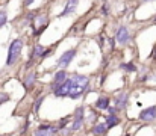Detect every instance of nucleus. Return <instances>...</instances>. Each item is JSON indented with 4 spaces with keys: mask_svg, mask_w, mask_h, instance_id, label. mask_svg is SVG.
Listing matches in <instances>:
<instances>
[{
    "mask_svg": "<svg viewBox=\"0 0 156 136\" xmlns=\"http://www.w3.org/2000/svg\"><path fill=\"white\" fill-rule=\"evenodd\" d=\"M21 50H23V41L21 40H14L11 44H9V50H8V61H6V65H14L20 54H21Z\"/></svg>",
    "mask_w": 156,
    "mask_h": 136,
    "instance_id": "2",
    "label": "nucleus"
},
{
    "mask_svg": "<svg viewBox=\"0 0 156 136\" xmlns=\"http://www.w3.org/2000/svg\"><path fill=\"white\" fill-rule=\"evenodd\" d=\"M58 130H59V129H55L50 124H46V126H40L34 136H53Z\"/></svg>",
    "mask_w": 156,
    "mask_h": 136,
    "instance_id": "9",
    "label": "nucleus"
},
{
    "mask_svg": "<svg viewBox=\"0 0 156 136\" xmlns=\"http://www.w3.org/2000/svg\"><path fill=\"white\" fill-rule=\"evenodd\" d=\"M46 24H47V17H46V15H38V17H35V26H40L41 29H44Z\"/></svg>",
    "mask_w": 156,
    "mask_h": 136,
    "instance_id": "17",
    "label": "nucleus"
},
{
    "mask_svg": "<svg viewBox=\"0 0 156 136\" xmlns=\"http://www.w3.org/2000/svg\"><path fill=\"white\" fill-rule=\"evenodd\" d=\"M109 44H111V50H114V45H115V38H109Z\"/></svg>",
    "mask_w": 156,
    "mask_h": 136,
    "instance_id": "24",
    "label": "nucleus"
},
{
    "mask_svg": "<svg viewBox=\"0 0 156 136\" xmlns=\"http://www.w3.org/2000/svg\"><path fill=\"white\" fill-rule=\"evenodd\" d=\"M143 2H152V0H143Z\"/></svg>",
    "mask_w": 156,
    "mask_h": 136,
    "instance_id": "28",
    "label": "nucleus"
},
{
    "mask_svg": "<svg viewBox=\"0 0 156 136\" xmlns=\"http://www.w3.org/2000/svg\"><path fill=\"white\" fill-rule=\"evenodd\" d=\"M118 123H120V118H118L117 115H109V117L106 118V126H108V129H111V127L117 126Z\"/></svg>",
    "mask_w": 156,
    "mask_h": 136,
    "instance_id": "16",
    "label": "nucleus"
},
{
    "mask_svg": "<svg viewBox=\"0 0 156 136\" xmlns=\"http://www.w3.org/2000/svg\"><path fill=\"white\" fill-rule=\"evenodd\" d=\"M88 83H90V79H88L87 76L74 74V76L71 77V88H70L68 97H70V98H79L85 91L88 89Z\"/></svg>",
    "mask_w": 156,
    "mask_h": 136,
    "instance_id": "1",
    "label": "nucleus"
},
{
    "mask_svg": "<svg viewBox=\"0 0 156 136\" xmlns=\"http://www.w3.org/2000/svg\"><path fill=\"white\" fill-rule=\"evenodd\" d=\"M140 118L143 121H153L156 118V106L152 107H147V109H143L141 113H140Z\"/></svg>",
    "mask_w": 156,
    "mask_h": 136,
    "instance_id": "10",
    "label": "nucleus"
},
{
    "mask_svg": "<svg viewBox=\"0 0 156 136\" xmlns=\"http://www.w3.org/2000/svg\"><path fill=\"white\" fill-rule=\"evenodd\" d=\"M43 101H44V97H40V98L35 101V104H34V110H35V112H38V110H40V106H41V103H43Z\"/></svg>",
    "mask_w": 156,
    "mask_h": 136,
    "instance_id": "20",
    "label": "nucleus"
},
{
    "mask_svg": "<svg viewBox=\"0 0 156 136\" xmlns=\"http://www.w3.org/2000/svg\"><path fill=\"white\" fill-rule=\"evenodd\" d=\"M6 21H8V12L5 9H2L0 11V27H3L6 24Z\"/></svg>",
    "mask_w": 156,
    "mask_h": 136,
    "instance_id": "18",
    "label": "nucleus"
},
{
    "mask_svg": "<svg viewBox=\"0 0 156 136\" xmlns=\"http://www.w3.org/2000/svg\"><path fill=\"white\" fill-rule=\"evenodd\" d=\"M70 88H71V77H68L64 83H61L56 89L53 91V94H55L56 97H59V98H62V97H68Z\"/></svg>",
    "mask_w": 156,
    "mask_h": 136,
    "instance_id": "6",
    "label": "nucleus"
},
{
    "mask_svg": "<svg viewBox=\"0 0 156 136\" xmlns=\"http://www.w3.org/2000/svg\"><path fill=\"white\" fill-rule=\"evenodd\" d=\"M83 121H85V118H83V107H77L76 112H74V121L71 123L70 132H76V130H79V129L83 126Z\"/></svg>",
    "mask_w": 156,
    "mask_h": 136,
    "instance_id": "5",
    "label": "nucleus"
},
{
    "mask_svg": "<svg viewBox=\"0 0 156 136\" xmlns=\"http://www.w3.org/2000/svg\"><path fill=\"white\" fill-rule=\"evenodd\" d=\"M153 56H156V45H155V50H153Z\"/></svg>",
    "mask_w": 156,
    "mask_h": 136,
    "instance_id": "27",
    "label": "nucleus"
},
{
    "mask_svg": "<svg viewBox=\"0 0 156 136\" xmlns=\"http://www.w3.org/2000/svg\"><path fill=\"white\" fill-rule=\"evenodd\" d=\"M120 67H121L123 70L129 71V73H133V71H136V67H135L133 64H121Z\"/></svg>",
    "mask_w": 156,
    "mask_h": 136,
    "instance_id": "19",
    "label": "nucleus"
},
{
    "mask_svg": "<svg viewBox=\"0 0 156 136\" xmlns=\"http://www.w3.org/2000/svg\"><path fill=\"white\" fill-rule=\"evenodd\" d=\"M35 79H37V74H35V71H30V73H27L26 74V77H24V82H23V85H24V88H32L34 85H35Z\"/></svg>",
    "mask_w": 156,
    "mask_h": 136,
    "instance_id": "12",
    "label": "nucleus"
},
{
    "mask_svg": "<svg viewBox=\"0 0 156 136\" xmlns=\"http://www.w3.org/2000/svg\"><path fill=\"white\" fill-rule=\"evenodd\" d=\"M102 14H103V15H108V14H109V8H108V5H103V8H102Z\"/></svg>",
    "mask_w": 156,
    "mask_h": 136,
    "instance_id": "23",
    "label": "nucleus"
},
{
    "mask_svg": "<svg viewBox=\"0 0 156 136\" xmlns=\"http://www.w3.org/2000/svg\"><path fill=\"white\" fill-rule=\"evenodd\" d=\"M115 41L120 45H126L130 41V33H129V29L126 26H120L117 29V33H115Z\"/></svg>",
    "mask_w": 156,
    "mask_h": 136,
    "instance_id": "4",
    "label": "nucleus"
},
{
    "mask_svg": "<svg viewBox=\"0 0 156 136\" xmlns=\"http://www.w3.org/2000/svg\"><path fill=\"white\" fill-rule=\"evenodd\" d=\"M27 18L32 20V18H35V15H34V14H27Z\"/></svg>",
    "mask_w": 156,
    "mask_h": 136,
    "instance_id": "26",
    "label": "nucleus"
},
{
    "mask_svg": "<svg viewBox=\"0 0 156 136\" xmlns=\"http://www.w3.org/2000/svg\"><path fill=\"white\" fill-rule=\"evenodd\" d=\"M44 47L41 44H37L34 47V51H32V56H30V59H35V58H41L43 56V53H44Z\"/></svg>",
    "mask_w": 156,
    "mask_h": 136,
    "instance_id": "15",
    "label": "nucleus"
},
{
    "mask_svg": "<svg viewBox=\"0 0 156 136\" xmlns=\"http://www.w3.org/2000/svg\"><path fill=\"white\" fill-rule=\"evenodd\" d=\"M6 101H9V95L8 94H2L0 95V104L2 103H6Z\"/></svg>",
    "mask_w": 156,
    "mask_h": 136,
    "instance_id": "22",
    "label": "nucleus"
},
{
    "mask_svg": "<svg viewBox=\"0 0 156 136\" xmlns=\"http://www.w3.org/2000/svg\"><path fill=\"white\" fill-rule=\"evenodd\" d=\"M67 79H68V76H67V71L61 68V70H59V71L55 74V77H53V83H52V86H50V89L55 91L56 88H58V86H59V85H61V83H64Z\"/></svg>",
    "mask_w": 156,
    "mask_h": 136,
    "instance_id": "8",
    "label": "nucleus"
},
{
    "mask_svg": "<svg viewBox=\"0 0 156 136\" xmlns=\"http://www.w3.org/2000/svg\"><path fill=\"white\" fill-rule=\"evenodd\" d=\"M76 53H77V51H76L74 48H71V50H68V51L62 53V56L58 59V67H59V68H62V70H65V68L71 64V61L74 59Z\"/></svg>",
    "mask_w": 156,
    "mask_h": 136,
    "instance_id": "3",
    "label": "nucleus"
},
{
    "mask_svg": "<svg viewBox=\"0 0 156 136\" xmlns=\"http://www.w3.org/2000/svg\"><path fill=\"white\" fill-rule=\"evenodd\" d=\"M127 100H129V95L127 92H121L115 97V109L117 110H123L127 104Z\"/></svg>",
    "mask_w": 156,
    "mask_h": 136,
    "instance_id": "11",
    "label": "nucleus"
},
{
    "mask_svg": "<svg viewBox=\"0 0 156 136\" xmlns=\"http://www.w3.org/2000/svg\"><path fill=\"white\" fill-rule=\"evenodd\" d=\"M106 130H108V126H106V123L96 124V126L93 127V133H94L96 136H103V135H106Z\"/></svg>",
    "mask_w": 156,
    "mask_h": 136,
    "instance_id": "14",
    "label": "nucleus"
},
{
    "mask_svg": "<svg viewBox=\"0 0 156 136\" xmlns=\"http://www.w3.org/2000/svg\"><path fill=\"white\" fill-rule=\"evenodd\" d=\"M103 2H106V0H103Z\"/></svg>",
    "mask_w": 156,
    "mask_h": 136,
    "instance_id": "29",
    "label": "nucleus"
},
{
    "mask_svg": "<svg viewBox=\"0 0 156 136\" xmlns=\"http://www.w3.org/2000/svg\"><path fill=\"white\" fill-rule=\"evenodd\" d=\"M67 123H68V118H64V120H61L59 121V126H58V129L61 130V129H64L65 126H67Z\"/></svg>",
    "mask_w": 156,
    "mask_h": 136,
    "instance_id": "21",
    "label": "nucleus"
},
{
    "mask_svg": "<svg viewBox=\"0 0 156 136\" xmlns=\"http://www.w3.org/2000/svg\"><path fill=\"white\" fill-rule=\"evenodd\" d=\"M77 6H79V0H67V5H65L64 11L59 14V18H62V17H68V15L74 14L76 9H77Z\"/></svg>",
    "mask_w": 156,
    "mask_h": 136,
    "instance_id": "7",
    "label": "nucleus"
},
{
    "mask_svg": "<svg viewBox=\"0 0 156 136\" xmlns=\"http://www.w3.org/2000/svg\"><path fill=\"white\" fill-rule=\"evenodd\" d=\"M96 107L99 110H108V107H109V98L108 97H99L97 101H96Z\"/></svg>",
    "mask_w": 156,
    "mask_h": 136,
    "instance_id": "13",
    "label": "nucleus"
},
{
    "mask_svg": "<svg viewBox=\"0 0 156 136\" xmlns=\"http://www.w3.org/2000/svg\"><path fill=\"white\" fill-rule=\"evenodd\" d=\"M34 3H35V0H26V2H24L26 6H30V5H34Z\"/></svg>",
    "mask_w": 156,
    "mask_h": 136,
    "instance_id": "25",
    "label": "nucleus"
}]
</instances>
